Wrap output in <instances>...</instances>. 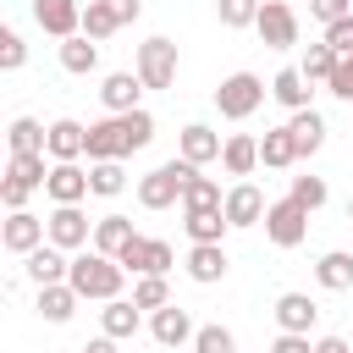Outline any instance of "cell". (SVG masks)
<instances>
[{"instance_id": "6da1fadb", "label": "cell", "mask_w": 353, "mask_h": 353, "mask_svg": "<svg viewBox=\"0 0 353 353\" xmlns=\"http://www.w3.org/2000/svg\"><path fill=\"white\" fill-rule=\"evenodd\" d=\"M121 259H110V254H99V248H88V254H72V292L77 298H99V303H110V298H121Z\"/></svg>"}, {"instance_id": "7a4b0ae2", "label": "cell", "mask_w": 353, "mask_h": 353, "mask_svg": "<svg viewBox=\"0 0 353 353\" xmlns=\"http://www.w3.org/2000/svg\"><path fill=\"white\" fill-rule=\"evenodd\" d=\"M193 171H199V165H188L182 154L165 160V165H154L149 176H138V204H143V210H171V204H182V188H188Z\"/></svg>"}, {"instance_id": "3957f363", "label": "cell", "mask_w": 353, "mask_h": 353, "mask_svg": "<svg viewBox=\"0 0 353 353\" xmlns=\"http://www.w3.org/2000/svg\"><path fill=\"white\" fill-rule=\"evenodd\" d=\"M265 83L254 77V72H232V77H221V88H215V110L226 116V121H248L259 105H265Z\"/></svg>"}, {"instance_id": "277c9868", "label": "cell", "mask_w": 353, "mask_h": 353, "mask_svg": "<svg viewBox=\"0 0 353 353\" xmlns=\"http://www.w3.org/2000/svg\"><path fill=\"white\" fill-rule=\"evenodd\" d=\"M138 77H143V88H171L176 83V44L171 39H143L138 44Z\"/></svg>"}, {"instance_id": "5b68a950", "label": "cell", "mask_w": 353, "mask_h": 353, "mask_svg": "<svg viewBox=\"0 0 353 353\" xmlns=\"http://www.w3.org/2000/svg\"><path fill=\"white\" fill-rule=\"evenodd\" d=\"M303 232H309V210H303V204L276 199V204L265 210V237H270L276 248H298V243H303Z\"/></svg>"}, {"instance_id": "8992f818", "label": "cell", "mask_w": 353, "mask_h": 353, "mask_svg": "<svg viewBox=\"0 0 353 353\" xmlns=\"http://www.w3.org/2000/svg\"><path fill=\"white\" fill-rule=\"evenodd\" d=\"M176 265V254H171V243H160V237H132L127 248H121V270H132V276H165Z\"/></svg>"}, {"instance_id": "52a82bcc", "label": "cell", "mask_w": 353, "mask_h": 353, "mask_svg": "<svg viewBox=\"0 0 353 353\" xmlns=\"http://www.w3.org/2000/svg\"><path fill=\"white\" fill-rule=\"evenodd\" d=\"M0 243H6L11 254H22V259H28L33 248H44V243H50V226H44L33 210H11V215H6V226H0Z\"/></svg>"}, {"instance_id": "ba28073f", "label": "cell", "mask_w": 353, "mask_h": 353, "mask_svg": "<svg viewBox=\"0 0 353 353\" xmlns=\"http://www.w3.org/2000/svg\"><path fill=\"white\" fill-rule=\"evenodd\" d=\"M254 28H259V39H265L270 50H287V44H298V11H292L287 0H265Z\"/></svg>"}, {"instance_id": "9c48e42d", "label": "cell", "mask_w": 353, "mask_h": 353, "mask_svg": "<svg viewBox=\"0 0 353 353\" xmlns=\"http://www.w3.org/2000/svg\"><path fill=\"white\" fill-rule=\"evenodd\" d=\"M132 154V132H127V116H105L88 127V160H121Z\"/></svg>"}, {"instance_id": "30bf717a", "label": "cell", "mask_w": 353, "mask_h": 353, "mask_svg": "<svg viewBox=\"0 0 353 353\" xmlns=\"http://www.w3.org/2000/svg\"><path fill=\"white\" fill-rule=\"evenodd\" d=\"M33 22L50 39H77L83 33V6L77 0H33Z\"/></svg>"}, {"instance_id": "8fae6325", "label": "cell", "mask_w": 353, "mask_h": 353, "mask_svg": "<svg viewBox=\"0 0 353 353\" xmlns=\"http://www.w3.org/2000/svg\"><path fill=\"white\" fill-rule=\"evenodd\" d=\"M44 226H50V243H55L61 254H72V248H83V243H88V232H94V226H88V215H83L77 204H55Z\"/></svg>"}, {"instance_id": "7c38bea8", "label": "cell", "mask_w": 353, "mask_h": 353, "mask_svg": "<svg viewBox=\"0 0 353 353\" xmlns=\"http://www.w3.org/2000/svg\"><path fill=\"white\" fill-rule=\"evenodd\" d=\"M55 165H66V160H83L88 154V127L83 121H72V116H61V121H50V149H44Z\"/></svg>"}, {"instance_id": "4fadbf2b", "label": "cell", "mask_w": 353, "mask_h": 353, "mask_svg": "<svg viewBox=\"0 0 353 353\" xmlns=\"http://www.w3.org/2000/svg\"><path fill=\"white\" fill-rule=\"evenodd\" d=\"M138 94H143V77H138V72H110V77L99 83V99H105V110H110V116L143 110V105H138Z\"/></svg>"}, {"instance_id": "5bb4252c", "label": "cell", "mask_w": 353, "mask_h": 353, "mask_svg": "<svg viewBox=\"0 0 353 353\" xmlns=\"http://www.w3.org/2000/svg\"><path fill=\"white\" fill-rule=\"evenodd\" d=\"M44 193H50L55 204H83L94 188H88V171H83L77 160H66V165H50V182H44Z\"/></svg>"}, {"instance_id": "9a60e30c", "label": "cell", "mask_w": 353, "mask_h": 353, "mask_svg": "<svg viewBox=\"0 0 353 353\" xmlns=\"http://www.w3.org/2000/svg\"><path fill=\"white\" fill-rule=\"evenodd\" d=\"M149 331H154V342H160V347H182V342H193V336H199V325H193V314H188V309H176V303H165V309H154V320H149Z\"/></svg>"}, {"instance_id": "2e32d148", "label": "cell", "mask_w": 353, "mask_h": 353, "mask_svg": "<svg viewBox=\"0 0 353 353\" xmlns=\"http://www.w3.org/2000/svg\"><path fill=\"white\" fill-rule=\"evenodd\" d=\"M176 149H182V160H188V165H210V160H221V149H226V143H221V132H210L204 121H188V127H182V138H176Z\"/></svg>"}, {"instance_id": "e0dca14e", "label": "cell", "mask_w": 353, "mask_h": 353, "mask_svg": "<svg viewBox=\"0 0 353 353\" xmlns=\"http://www.w3.org/2000/svg\"><path fill=\"white\" fill-rule=\"evenodd\" d=\"M22 265H28V281H33V287H55V281H66V276H72V259H66V254H61L55 243L33 248V254H28Z\"/></svg>"}, {"instance_id": "ac0fdd59", "label": "cell", "mask_w": 353, "mask_h": 353, "mask_svg": "<svg viewBox=\"0 0 353 353\" xmlns=\"http://www.w3.org/2000/svg\"><path fill=\"white\" fill-rule=\"evenodd\" d=\"M265 210H270V204H265V193H259L254 182H237V188L226 193V221H232V226H259Z\"/></svg>"}, {"instance_id": "d6986e66", "label": "cell", "mask_w": 353, "mask_h": 353, "mask_svg": "<svg viewBox=\"0 0 353 353\" xmlns=\"http://www.w3.org/2000/svg\"><path fill=\"white\" fill-rule=\"evenodd\" d=\"M314 314H320V309H314V298H309V292H281V298H276V325H281V331L309 336Z\"/></svg>"}, {"instance_id": "ffe728a7", "label": "cell", "mask_w": 353, "mask_h": 353, "mask_svg": "<svg viewBox=\"0 0 353 353\" xmlns=\"http://www.w3.org/2000/svg\"><path fill=\"white\" fill-rule=\"evenodd\" d=\"M287 132H292V143H298V160H309V154L325 143V116H320L314 105H309V110H292Z\"/></svg>"}, {"instance_id": "44dd1931", "label": "cell", "mask_w": 353, "mask_h": 353, "mask_svg": "<svg viewBox=\"0 0 353 353\" xmlns=\"http://www.w3.org/2000/svg\"><path fill=\"white\" fill-rule=\"evenodd\" d=\"M188 276H193L199 287L221 281V276H226V248H221V243H193V248H188Z\"/></svg>"}, {"instance_id": "7402d4cb", "label": "cell", "mask_w": 353, "mask_h": 353, "mask_svg": "<svg viewBox=\"0 0 353 353\" xmlns=\"http://www.w3.org/2000/svg\"><path fill=\"white\" fill-rule=\"evenodd\" d=\"M132 237H138V232H132L127 215H99V221H94V248L110 254V259H121V248H127Z\"/></svg>"}, {"instance_id": "603a6c76", "label": "cell", "mask_w": 353, "mask_h": 353, "mask_svg": "<svg viewBox=\"0 0 353 353\" xmlns=\"http://www.w3.org/2000/svg\"><path fill=\"white\" fill-rule=\"evenodd\" d=\"M314 281H320L325 292H353V254H342V248L320 254V265H314Z\"/></svg>"}, {"instance_id": "cb8c5ba5", "label": "cell", "mask_w": 353, "mask_h": 353, "mask_svg": "<svg viewBox=\"0 0 353 353\" xmlns=\"http://www.w3.org/2000/svg\"><path fill=\"white\" fill-rule=\"evenodd\" d=\"M270 99H281L287 110H309V77H303L298 66H281V72L270 77Z\"/></svg>"}, {"instance_id": "d4e9b609", "label": "cell", "mask_w": 353, "mask_h": 353, "mask_svg": "<svg viewBox=\"0 0 353 353\" xmlns=\"http://www.w3.org/2000/svg\"><path fill=\"white\" fill-rule=\"evenodd\" d=\"M61 66H66L72 77H88V72L99 66V44H94L88 33H77V39H61Z\"/></svg>"}, {"instance_id": "484cf974", "label": "cell", "mask_w": 353, "mask_h": 353, "mask_svg": "<svg viewBox=\"0 0 353 353\" xmlns=\"http://www.w3.org/2000/svg\"><path fill=\"white\" fill-rule=\"evenodd\" d=\"M72 309H77V292H72V281L39 287V314H44L50 325H66V320H72Z\"/></svg>"}, {"instance_id": "4316f807", "label": "cell", "mask_w": 353, "mask_h": 353, "mask_svg": "<svg viewBox=\"0 0 353 353\" xmlns=\"http://www.w3.org/2000/svg\"><path fill=\"white\" fill-rule=\"evenodd\" d=\"M6 138H11V154H44L50 149V127H39L33 116H17Z\"/></svg>"}, {"instance_id": "83f0119b", "label": "cell", "mask_w": 353, "mask_h": 353, "mask_svg": "<svg viewBox=\"0 0 353 353\" xmlns=\"http://www.w3.org/2000/svg\"><path fill=\"white\" fill-rule=\"evenodd\" d=\"M221 165H226L232 176H248V171L259 165V143H254L248 132H232V138H226V149H221Z\"/></svg>"}, {"instance_id": "f1b7e54d", "label": "cell", "mask_w": 353, "mask_h": 353, "mask_svg": "<svg viewBox=\"0 0 353 353\" xmlns=\"http://www.w3.org/2000/svg\"><path fill=\"white\" fill-rule=\"evenodd\" d=\"M182 226H188V237H193V243H221L232 221H226V210H188V215H182Z\"/></svg>"}, {"instance_id": "f546056e", "label": "cell", "mask_w": 353, "mask_h": 353, "mask_svg": "<svg viewBox=\"0 0 353 353\" xmlns=\"http://www.w3.org/2000/svg\"><path fill=\"white\" fill-rule=\"evenodd\" d=\"M99 325H105V336H116V342L132 336V331H138V303H132V298H110V303L99 309Z\"/></svg>"}, {"instance_id": "4dcf8cb0", "label": "cell", "mask_w": 353, "mask_h": 353, "mask_svg": "<svg viewBox=\"0 0 353 353\" xmlns=\"http://www.w3.org/2000/svg\"><path fill=\"white\" fill-rule=\"evenodd\" d=\"M182 210H226V199H221V182L215 176H188V188H182Z\"/></svg>"}, {"instance_id": "1f68e13d", "label": "cell", "mask_w": 353, "mask_h": 353, "mask_svg": "<svg viewBox=\"0 0 353 353\" xmlns=\"http://www.w3.org/2000/svg\"><path fill=\"white\" fill-rule=\"evenodd\" d=\"M336 61H342V55H336V50H331V44L320 39V44H309V50H303V66H298V72H303L309 83H331Z\"/></svg>"}, {"instance_id": "d6a6232c", "label": "cell", "mask_w": 353, "mask_h": 353, "mask_svg": "<svg viewBox=\"0 0 353 353\" xmlns=\"http://www.w3.org/2000/svg\"><path fill=\"white\" fill-rule=\"evenodd\" d=\"M259 160H265V165H276V171H281V165H292V160H298V143H292V132H287V127L265 132V138H259Z\"/></svg>"}, {"instance_id": "836d02e7", "label": "cell", "mask_w": 353, "mask_h": 353, "mask_svg": "<svg viewBox=\"0 0 353 353\" xmlns=\"http://www.w3.org/2000/svg\"><path fill=\"white\" fill-rule=\"evenodd\" d=\"M88 188H94L99 199H116V193L127 188V171H121V160H94V165H88Z\"/></svg>"}, {"instance_id": "e575fe53", "label": "cell", "mask_w": 353, "mask_h": 353, "mask_svg": "<svg viewBox=\"0 0 353 353\" xmlns=\"http://www.w3.org/2000/svg\"><path fill=\"white\" fill-rule=\"evenodd\" d=\"M6 176H11V182H22V188H44V182H50V171H44V154H11Z\"/></svg>"}, {"instance_id": "d590c367", "label": "cell", "mask_w": 353, "mask_h": 353, "mask_svg": "<svg viewBox=\"0 0 353 353\" xmlns=\"http://www.w3.org/2000/svg\"><path fill=\"white\" fill-rule=\"evenodd\" d=\"M132 303H138V309H165V303H171L165 276H138V281H132Z\"/></svg>"}, {"instance_id": "8d00e7d4", "label": "cell", "mask_w": 353, "mask_h": 353, "mask_svg": "<svg viewBox=\"0 0 353 353\" xmlns=\"http://www.w3.org/2000/svg\"><path fill=\"white\" fill-rule=\"evenodd\" d=\"M259 6H265V0H215V17H221L226 28H254V22H259Z\"/></svg>"}, {"instance_id": "74e56055", "label": "cell", "mask_w": 353, "mask_h": 353, "mask_svg": "<svg viewBox=\"0 0 353 353\" xmlns=\"http://www.w3.org/2000/svg\"><path fill=\"white\" fill-rule=\"evenodd\" d=\"M116 28H121V22L105 11V0H88V6H83V33H88L94 44H99V39H110Z\"/></svg>"}, {"instance_id": "f35d334b", "label": "cell", "mask_w": 353, "mask_h": 353, "mask_svg": "<svg viewBox=\"0 0 353 353\" xmlns=\"http://www.w3.org/2000/svg\"><path fill=\"white\" fill-rule=\"evenodd\" d=\"M193 353H237V342H232V331H226V325H199Z\"/></svg>"}, {"instance_id": "ab89813d", "label": "cell", "mask_w": 353, "mask_h": 353, "mask_svg": "<svg viewBox=\"0 0 353 353\" xmlns=\"http://www.w3.org/2000/svg\"><path fill=\"white\" fill-rule=\"evenodd\" d=\"M292 204H303V210H320L325 204V182L320 176H292V193H287Z\"/></svg>"}, {"instance_id": "60d3db41", "label": "cell", "mask_w": 353, "mask_h": 353, "mask_svg": "<svg viewBox=\"0 0 353 353\" xmlns=\"http://www.w3.org/2000/svg\"><path fill=\"white\" fill-rule=\"evenodd\" d=\"M22 61H28V44H22V33L6 28V33H0V72H17Z\"/></svg>"}, {"instance_id": "b9f144b4", "label": "cell", "mask_w": 353, "mask_h": 353, "mask_svg": "<svg viewBox=\"0 0 353 353\" xmlns=\"http://www.w3.org/2000/svg\"><path fill=\"white\" fill-rule=\"evenodd\" d=\"M325 88H331L336 99H347V105H353V55H342V61H336V72H331V83H325Z\"/></svg>"}, {"instance_id": "7bdbcfd3", "label": "cell", "mask_w": 353, "mask_h": 353, "mask_svg": "<svg viewBox=\"0 0 353 353\" xmlns=\"http://www.w3.org/2000/svg\"><path fill=\"white\" fill-rule=\"evenodd\" d=\"M309 11L331 28V22H342V17H353V0H309Z\"/></svg>"}, {"instance_id": "ee69618b", "label": "cell", "mask_w": 353, "mask_h": 353, "mask_svg": "<svg viewBox=\"0 0 353 353\" xmlns=\"http://www.w3.org/2000/svg\"><path fill=\"white\" fill-rule=\"evenodd\" d=\"M325 44H331L336 55H353V17H342V22H331V28H325Z\"/></svg>"}, {"instance_id": "f6af8a7d", "label": "cell", "mask_w": 353, "mask_h": 353, "mask_svg": "<svg viewBox=\"0 0 353 353\" xmlns=\"http://www.w3.org/2000/svg\"><path fill=\"white\" fill-rule=\"evenodd\" d=\"M28 193H33V188H22V182H11V176L0 182V204H6V210H28Z\"/></svg>"}, {"instance_id": "bcb514c9", "label": "cell", "mask_w": 353, "mask_h": 353, "mask_svg": "<svg viewBox=\"0 0 353 353\" xmlns=\"http://www.w3.org/2000/svg\"><path fill=\"white\" fill-rule=\"evenodd\" d=\"M270 353H314V342H309V336H298V331H281V336L270 342Z\"/></svg>"}, {"instance_id": "7dc6e473", "label": "cell", "mask_w": 353, "mask_h": 353, "mask_svg": "<svg viewBox=\"0 0 353 353\" xmlns=\"http://www.w3.org/2000/svg\"><path fill=\"white\" fill-rule=\"evenodd\" d=\"M105 11L127 28V22H138V11H143V0H105Z\"/></svg>"}, {"instance_id": "c3c4849f", "label": "cell", "mask_w": 353, "mask_h": 353, "mask_svg": "<svg viewBox=\"0 0 353 353\" xmlns=\"http://www.w3.org/2000/svg\"><path fill=\"white\" fill-rule=\"evenodd\" d=\"M314 353H353V342H347V336H320Z\"/></svg>"}, {"instance_id": "681fc988", "label": "cell", "mask_w": 353, "mask_h": 353, "mask_svg": "<svg viewBox=\"0 0 353 353\" xmlns=\"http://www.w3.org/2000/svg\"><path fill=\"white\" fill-rule=\"evenodd\" d=\"M83 353H116V336H94V342L83 347Z\"/></svg>"}, {"instance_id": "f907efd6", "label": "cell", "mask_w": 353, "mask_h": 353, "mask_svg": "<svg viewBox=\"0 0 353 353\" xmlns=\"http://www.w3.org/2000/svg\"><path fill=\"white\" fill-rule=\"evenodd\" d=\"M347 221H353V199H347Z\"/></svg>"}]
</instances>
